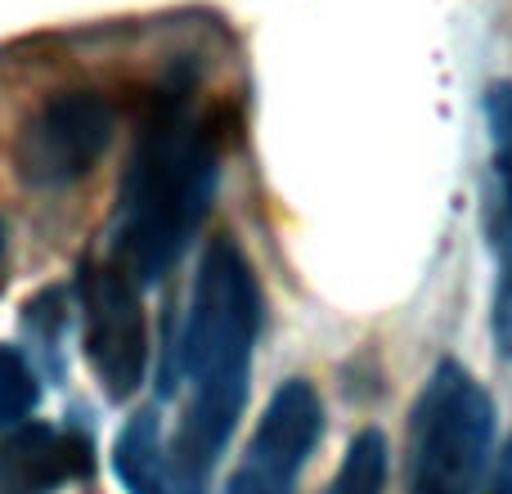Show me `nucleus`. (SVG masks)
<instances>
[{"label": "nucleus", "mask_w": 512, "mask_h": 494, "mask_svg": "<svg viewBox=\"0 0 512 494\" xmlns=\"http://www.w3.org/2000/svg\"><path fill=\"white\" fill-rule=\"evenodd\" d=\"M261 328V288L234 239H212L198 261L180 364L189 405L171 445L176 494H203L248 405L252 346Z\"/></svg>", "instance_id": "1"}, {"label": "nucleus", "mask_w": 512, "mask_h": 494, "mask_svg": "<svg viewBox=\"0 0 512 494\" xmlns=\"http://www.w3.org/2000/svg\"><path fill=\"white\" fill-rule=\"evenodd\" d=\"M216 189V131L185 90L153 99L140 126L131 167L117 194L113 261L135 283H158L194 230L203 225Z\"/></svg>", "instance_id": "2"}, {"label": "nucleus", "mask_w": 512, "mask_h": 494, "mask_svg": "<svg viewBox=\"0 0 512 494\" xmlns=\"http://www.w3.org/2000/svg\"><path fill=\"white\" fill-rule=\"evenodd\" d=\"M495 441V400L463 364L432 369L409 418L405 494H477Z\"/></svg>", "instance_id": "3"}, {"label": "nucleus", "mask_w": 512, "mask_h": 494, "mask_svg": "<svg viewBox=\"0 0 512 494\" xmlns=\"http://www.w3.org/2000/svg\"><path fill=\"white\" fill-rule=\"evenodd\" d=\"M113 126V104L95 90L45 99L14 140L18 180L32 189H63L86 180L113 144Z\"/></svg>", "instance_id": "4"}, {"label": "nucleus", "mask_w": 512, "mask_h": 494, "mask_svg": "<svg viewBox=\"0 0 512 494\" xmlns=\"http://www.w3.org/2000/svg\"><path fill=\"white\" fill-rule=\"evenodd\" d=\"M81 324H86V360L108 400L140 391L149 369V328H144L140 283L117 261L81 265Z\"/></svg>", "instance_id": "5"}, {"label": "nucleus", "mask_w": 512, "mask_h": 494, "mask_svg": "<svg viewBox=\"0 0 512 494\" xmlns=\"http://www.w3.org/2000/svg\"><path fill=\"white\" fill-rule=\"evenodd\" d=\"M324 432V405L306 378H288L270 396V409L256 423L252 445L243 454L230 494H292L306 459Z\"/></svg>", "instance_id": "6"}, {"label": "nucleus", "mask_w": 512, "mask_h": 494, "mask_svg": "<svg viewBox=\"0 0 512 494\" xmlns=\"http://www.w3.org/2000/svg\"><path fill=\"white\" fill-rule=\"evenodd\" d=\"M95 450L81 432L50 423H23L0 441V494H54L90 477Z\"/></svg>", "instance_id": "7"}, {"label": "nucleus", "mask_w": 512, "mask_h": 494, "mask_svg": "<svg viewBox=\"0 0 512 494\" xmlns=\"http://www.w3.org/2000/svg\"><path fill=\"white\" fill-rule=\"evenodd\" d=\"M486 122L495 140V256H499V292H495V337L512 355V81H495L486 95Z\"/></svg>", "instance_id": "8"}, {"label": "nucleus", "mask_w": 512, "mask_h": 494, "mask_svg": "<svg viewBox=\"0 0 512 494\" xmlns=\"http://www.w3.org/2000/svg\"><path fill=\"white\" fill-rule=\"evenodd\" d=\"M113 468L131 494H176L171 454L162 450V427L153 414H135L122 427L117 450H113Z\"/></svg>", "instance_id": "9"}, {"label": "nucleus", "mask_w": 512, "mask_h": 494, "mask_svg": "<svg viewBox=\"0 0 512 494\" xmlns=\"http://www.w3.org/2000/svg\"><path fill=\"white\" fill-rule=\"evenodd\" d=\"M382 481H387V441H382V432L369 427L351 441L342 472L333 477L328 494H382Z\"/></svg>", "instance_id": "10"}, {"label": "nucleus", "mask_w": 512, "mask_h": 494, "mask_svg": "<svg viewBox=\"0 0 512 494\" xmlns=\"http://www.w3.org/2000/svg\"><path fill=\"white\" fill-rule=\"evenodd\" d=\"M41 400L36 387V369L14 351V346H0V432H14L27 423V414Z\"/></svg>", "instance_id": "11"}, {"label": "nucleus", "mask_w": 512, "mask_h": 494, "mask_svg": "<svg viewBox=\"0 0 512 494\" xmlns=\"http://www.w3.org/2000/svg\"><path fill=\"white\" fill-rule=\"evenodd\" d=\"M490 494H512V445H504L495 472H490Z\"/></svg>", "instance_id": "12"}, {"label": "nucleus", "mask_w": 512, "mask_h": 494, "mask_svg": "<svg viewBox=\"0 0 512 494\" xmlns=\"http://www.w3.org/2000/svg\"><path fill=\"white\" fill-rule=\"evenodd\" d=\"M0 256H5V225H0Z\"/></svg>", "instance_id": "13"}]
</instances>
